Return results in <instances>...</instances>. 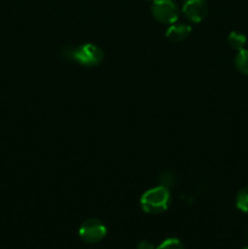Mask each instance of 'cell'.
Returning a JSON list of instances; mask_svg holds the SVG:
<instances>
[{"mask_svg": "<svg viewBox=\"0 0 248 249\" xmlns=\"http://www.w3.org/2000/svg\"><path fill=\"white\" fill-rule=\"evenodd\" d=\"M246 41H247L246 36L245 34L240 33V32H231V33L229 34L228 43L232 49H236V50H238V51L242 50L243 46H245V44H246Z\"/></svg>", "mask_w": 248, "mask_h": 249, "instance_id": "obj_7", "label": "cell"}, {"mask_svg": "<svg viewBox=\"0 0 248 249\" xmlns=\"http://www.w3.org/2000/svg\"><path fill=\"white\" fill-rule=\"evenodd\" d=\"M152 15L160 23H174L179 17V9L173 0H153Z\"/></svg>", "mask_w": 248, "mask_h": 249, "instance_id": "obj_4", "label": "cell"}, {"mask_svg": "<svg viewBox=\"0 0 248 249\" xmlns=\"http://www.w3.org/2000/svg\"><path fill=\"white\" fill-rule=\"evenodd\" d=\"M156 249H184V246L177 238H167Z\"/></svg>", "mask_w": 248, "mask_h": 249, "instance_id": "obj_10", "label": "cell"}, {"mask_svg": "<svg viewBox=\"0 0 248 249\" xmlns=\"http://www.w3.org/2000/svg\"><path fill=\"white\" fill-rule=\"evenodd\" d=\"M242 249H248V247H245V248H242Z\"/></svg>", "mask_w": 248, "mask_h": 249, "instance_id": "obj_13", "label": "cell"}, {"mask_svg": "<svg viewBox=\"0 0 248 249\" xmlns=\"http://www.w3.org/2000/svg\"><path fill=\"white\" fill-rule=\"evenodd\" d=\"M106 233V226L97 219H88L83 221L79 228V237L85 243H90V245L104 240Z\"/></svg>", "mask_w": 248, "mask_h": 249, "instance_id": "obj_3", "label": "cell"}, {"mask_svg": "<svg viewBox=\"0 0 248 249\" xmlns=\"http://www.w3.org/2000/svg\"><path fill=\"white\" fill-rule=\"evenodd\" d=\"M65 51L66 58H70L79 65L88 66V67L97 66L104 58V53L95 44H84L75 49L67 48Z\"/></svg>", "mask_w": 248, "mask_h": 249, "instance_id": "obj_2", "label": "cell"}, {"mask_svg": "<svg viewBox=\"0 0 248 249\" xmlns=\"http://www.w3.org/2000/svg\"><path fill=\"white\" fill-rule=\"evenodd\" d=\"M236 207L241 212L248 213V186L243 187L237 194V197H236Z\"/></svg>", "mask_w": 248, "mask_h": 249, "instance_id": "obj_9", "label": "cell"}, {"mask_svg": "<svg viewBox=\"0 0 248 249\" xmlns=\"http://www.w3.org/2000/svg\"><path fill=\"white\" fill-rule=\"evenodd\" d=\"M175 181H177V180H175V175L173 174V173L164 172V173H162V174H160L159 182H160V185H162V186L167 187V189H168V186H172V185H174Z\"/></svg>", "mask_w": 248, "mask_h": 249, "instance_id": "obj_11", "label": "cell"}, {"mask_svg": "<svg viewBox=\"0 0 248 249\" xmlns=\"http://www.w3.org/2000/svg\"><path fill=\"white\" fill-rule=\"evenodd\" d=\"M182 14L187 19L198 23L208 14V5L206 0H184Z\"/></svg>", "mask_w": 248, "mask_h": 249, "instance_id": "obj_5", "label": "cell"}, {"mask_svg": "<svg viewBox=\"0 0 248 249\" xmlns=\"http://www.w3.org/2000/svg\"><path fill=\"white\" fill-rule=\"evenodd\" d=\"M136 249H156V248L155 246H153L151 242H148V241H142V242L139 243L138 248Z\"/></svg>", "mask_w": 248, "mask_h": 249, "instance_id": "obj_12", "label": "cell"}, {"mask_svg": "<svg viewBox=\"0 0 248 249\" xmlns=\"http://www.w3.org/2000/svg\"><path fill=\"white\" fill-rule=\"evenodd\" d=\"M191 32V27L187 26V24H172L168 28V31L165 32V36L169 40L179 43V41L185 40Z\"/></svg>", "mask_w": 248, "mask_h": 249, "instance_id": "obj_6", "label": "cell"}, {"mask_svg": "<svg viewBox=\"0 0 248 249\" xmlns=\"http://www.w3.org/2000/svg\"><path fill=\"white\" fill-rule=\"evenodd\" d=\"M235 65L241 73L248 75V50L242 49V50L238 51L235 58Z\"/></svg>", "mask_w": 248, "mask_h": 249, "instance_id": "obj_8", "label": "cell"}, {"mask_svg": "<svg viewBox=\"0 0 248 249\" xmlns=\"http://www.w3.org/2000/svg\"><path fill=\"white\" fill-rule=\"evenodd\" d=\"M169 190L164 186H157L150 189L142 195L140 199L141 208L148 214H158L164 212L169 204Z\"/></svg>", "mask_w": 248, "mask_h": 249, "instance_id": "obj_1", "label": "cell"}]
</instances>
